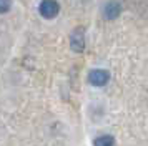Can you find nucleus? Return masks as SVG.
<instances>
[{"instance_id": "f257e3e1", "label": "nucleus", "mask_w": 148, "mask_h": 146, "mask_svg": "<svg viewBox=\"0 0 148 146\" xmlns=\"http://www.w3.org/2000/svg\"><path fill=\"white\" fill-rule=\"evenodd\" d=\"M70 46L75 53H82L85 50V28L77 27L70 35Z\"/></svg>"}, {"instance_id": "f03ea898", "label": "nucleus", "mask_w": 148, "mask_h": 146, "mask_svg": "<svg viewBox=\"0 0 148 146\" xmlns=\"http://www.w3.org/2000/svg\"><path fill=\"white\" fill-rule=\"evenodd\" d=\"M60 12V5L57 0H42V3L38 5V13L43 18H53Z\"/></svg>"}, {"instance_id": "39448f33", "label": "nucleus", "mask_w": 148, "mask_h": 146, "mask_svg": "<svg viewBox=\"0 0 148 146\" xmlns=\"http://www.w3.org/2000/svg\"><path fill=\"white\" fill-rule=\"evenodd\" d=\"M93 146H115V138L110 134H103L93 141Z\"/></svg>"}, {"instance_id": "20e7f679", "label": "nucleus", "mask_w": 148, "mask_h": 146, "mask_svg": "<svg viewBox=\"0 0 148 146\" xmlns=\"http://www.w3.org/2000/svg\"><path fill=\"white\" fill-rule=\"evenodd\" d=\"M120 13H121V3L116 2V0H112V2H108L107 5L103 7V15H105L107 20L116 18Z\"/></svg>"}, {"instance_id": "423d86ee", "label": "nucleus", "mask_w": 148, "mask_h": 146, "mask_svg": "<svg viewBox=\"0 0 148 146\" xmlns=\"http://www.w3.org/2000/svg\"><path fill=\"white\" fill-rule=\"evenodd\" d=\"M12 8V0H0V15L7 13Z\"/></svg>"}, {"instance_id": "7ed1b4c3", "label": "nucleus", "mask_w": 148, "mask_h": 146, "mask_svg": "<svg viewBox=\"0 0 148 146\" xmlns=\"http://www.w3.org/2000/svg\"><path fill=\"white\" fill-rule=\"evenodd\" d=\"M110 81V73L103 68H97L88 73V83L93 86H105Z\"/></svg>"}]
</instances>
